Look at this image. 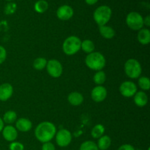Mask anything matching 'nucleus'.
<instances>
[{
	"instance_id": "obj_1",
	"label": "nucleus",
	"mask_w": 150,
	"mask_h": 150,
	"mask_svg": "<svg viewBox=\"0 0 150 150\" xmlns=\"http://www.w3.org/2000/svg\"><path fill=\"white\" fill-rule=\"evenodd\" d=\"M57 127L51 122H42L36 127L35 135L36 139L41 143L49 142L55 137Z\"/></svg>"
},
{
	"instance_id": "obj_2",
	"label": "nucleus",
	"mask_w": 150,
	"mask_h": 150,
	"mask_svg": "<svg viewBox=\"0 0 150 150\" xmlns=\"http://www.w3.org/2000/svg\"><path fill=\"white\" fill-rule=\"evenodd\" d=\"M105 58L101 53L92 52L89 54L85 59V64L91 70L99 71L105 66Z\"/></svg>"
},
{
	"instance_id": "obj_3",
	"label": "nucleus",
	"mask_w": 150,
	"mask_h": 150,
	"mask_svg": "<svg viewBox=\"0 0 150 150\" xmlns=\"http://www.w3.org/2000/svg\"><path fill=\"white\" fill-rule=\"evenodd\" d=\"M112 15L111 7L107 5H101L95 10L93 14L94 20L99 26L106 25Z\"/></svg>"
},
{
	"instance_id": "obj_4",
	"label": "nucleus",
	"mask_w": 150,
	"mask_h": 150,
	"mask_svg": "<svg viewBox=\"0 0 150 150\" xmlns=\"http://www.w3.org/2000/svg\"><path fill=\"white\" fill-rule=\"evenodd\" d=\"M81 40L76 36H70L64 40L62 49L66 55L72 56L79 52L81 49Z\"/></svg>"
},
{
	"instance_id": "obj_5",
	"label": "nucleus",
	"mask_w": 150,
	"mask_h": 150,
	"mask_svg": "<svg viewBox=\"0 0 150 150\" xmlns=\"http://www.w3.org/2000/svg\"><path fill=\"white\" fill-rule=\"evenodd\" d=\"M125 74L133 79H139L142 73V67L140 62L135 59H129L124 66Z\"/></svg>"
},
{
	"instance_id": "obj_6",
	"label": "nucleus",
	"mask_w": 150,
	"mask_h": 150,
	"mask_svg": "<svg viewBox=\"0 0 150 150\" xmlns=\"http://www.w3.org/2000/svg\"><path fill=\"white\" fill-rule=\"evenodd\" d=\"M126 23L130 29L139 31L144 27V18L137 12H130L126 17Z\"/></svg>"
},
{
	"instance_id": "obj_7",
	"label": "nucleus",
	"mask_w": 150,
	"mask_h": 150,
	"mask_svg": "<svg viewBox=\"0 0 150 150\" xmlns=\"http://www.w3.org/2000/svg\"><path fill=\"white\" fill-rule=\"evenodd\" d=\"M57 144L60 147H67L72 142V134L67 129H61L55 135Z\"/></svg>"
},
{
	"instance_id": "obj_8",
	"label": "nucleus",
	"mask_w": 150,
	"mask_h": 150,
	"mask_svg": "<svg viewBox=\"0 0 150 150\" xmlns=\"http://www.w3.org/2000/svg\"><path fill=\"white\" fill-rule=\"evenodd\" d=\"M47 72L51 77L59 78L63 73V67L61 62L57 59H51L47 62Z\"/></svg>"
},
{
	"instance_id": "obj_9",
	"label": "nucleus",
	"mask_w": 150,
	"mask_h": 150,
	"mask_svg": "<svg viewBox=\"0 0 150 150\" xmlns=\"http://www.w3.org/2000/svg\"><path fill=\"white\" fill-rule=\"evenodd\" d=\"M120 92L122 96L125 98H131L138 92L137 86L133 81H126L122 82L120 85Z\"/></svg>"
},
{
	"instance_id": "obj_10",
	"label": "nucleus",
	"mask_w": 150,
	"mask_h": 150,
	"mask_svg": "<svg viewBox=\"0 0 150 150\" xmlns=\"http://www.w3.org/2000/svg\"><path fill=\"white\" fill-rule=\"evenodd\" d=\"M73 14H74L73 9L67 4L60 6L57 10V17L62 21L70 20L73 16Z\"/></svg>"
},
{
	"instance_id": "obj_11",
	"label": "nucleus",
	"mask_w": 150,
	"mask_h": 150,
	"mask_svg": "<svg viewBox=\"0 0 150 150\" xmlns=\"http://www.w3.org/2000/svg\"><path fill=\"white\" fill-rule=\"evenodd\" d=\"M91 97L95 102H103L107 97V89L103 86H96L91 92Z\"/></svg>"
},
{
	"instance_id": "obj_12",
	"label": "nucleus",
	"mask_w": 150,
	"mask_h": 150,
	"mask_svg": "<svg viewBox=\"0 0 150 150\" xmlns=\"http://www.w3.org/2000/svg\"><path fill=\"white\" fill-rule=\"evenodd\" d=\"M2 136L7 142H13L16 140L18 137V131L16 128L13 126L9 125L5 126L3 128L2 131Z\"/></svg>"
},
{
	"instance_id": "obj_13",
	"label": "nucleus",
	"mask_w": 150,
	"mask_h": 150,
	"mask_svg": "<svg viewBox=\"0 0 150 150\" xmlns=\"http://www.w3.org/2000/svg\"><path fill=\"white\" fill-rule=\"evenodd\" d=\"M13 87L10 83H4L0 85V101H7L12 97Z\"/></svg>"
},
{
	"instance_id": "obj_14",
	"label": "nucleus",
	"mask_w": 150,
	"mask_h": 150,
	"mask_svg": "<svg viewBox=\"0 0 150 150\" xmlns=\"http://www.w3.org/2000/svg\"><path fill=\"white\" fill-rule=\"evenodd\" d=\"M16 130H19L21 132L29 131L32 127V123L29 120L26 118H19L16 122Z\"/></svg>"
},
{
	"instance_id": "obj_15",
	"label": "nucleus",
	"mask_w": 150,
	"mask_h": 150,
	"mask_svg": "<svg viewBox=\"0 0 150 150\" xmlns=\"http://www.w3.org/2000/svg\"><path fill=\"white\" fill-rule=\"evenodd\" d=\"M67 100L70 103V105L73 106H79L81 105L83 102V97L80 92H72L69 94L67 97Z\"/></svg>"
},
{
	"instance_id": "obj_16",
	"label": "nucleus",
	"mask_w": 150,
	"mask_h": 150,
	"mask_svg": "<svg viewBox=\"0 0 150 150\" xmlns=\"http://www.w3.org/2000/svg\"><path fill=\"white\" fill-rule=\"evenodd\" d=\"M134 103L137 106L144 107L148 103V96L144 92L139 91L134 95Z\"/></svg>"
},
{
	"instance_id": "obj_17",
	"label": "nucleus",
	"mask_w": 150,
	"mask_h": 150,
	"mask_svg": "<svg viewBox=\"0 0 150 150\" xmlns=\"http://www.w3.org/2000/svg\"><path fill=\"white\" fill-rule=\"evenodd\" d=\"M137 39L142 45H148L150 42V31L148 29H142L139 31Z\"/></svg>"
},
{
	"instance_id": "obj_18",
	"label": "nucleus",
	"mask_w": 150,
	"mask_h": 150,
	"mask_svg": "<svg viewBox=\"0 0 150 150\" xmlns=\"http://www.w3.org/2000/svg\"><path fill=\"white\" fill-rule=\"evenodd\" d=\"M99 32L101 36L105 39H112L115 36V31L114 29L106 25L99 26Z\"/></svg>"
},
{
	"instance_id": "obj_19",
	"label": "nucleus",
	"mask_w": 150,
	"mask_h": 150,
	"mask_svg": "<svg viewBox=\"0 0 150 150\" xmlns=\"http://www.w3.org/2000/svg\"><path fill=\"white\" fill-rule=\"evenodd\" d=\"M111 138L106 135H103L100 138L98 139V142L97 145L99 150H107L111 146Z\"/></svg>"
},
{
	"instance_id": "obj_20",
	"label": "nucleus",
	"mask_w": 150,
	"mask_h": 150,
	"mask_svg": "<svg viewBox=\"0 0 150 150\" xmlns=\"http://www.w3.org/2000/svg\"><path fill=\"white\" fill-rule=\"evenodd\" d=\"M95 44L90 40H85L81 41V49L86 54H91L95 51Z\"/></svg>"
},
{
	"instance_id": "obj_21",
	"label": "nucleus",
	"mask_w": 150,
	"mask_h": 150,
	"mask_svg": "<svg viewBox=\"0 0 150 150\" xmlns=\"http://www.w3.org/2000/svg\"><path fill=\"white\" fill-rule=\"evenodd\" d=\"M104 133H105V127L103 125L98 124L95 126H94L93 128L92 129L91 131V136L93 139H99L101 136H103Z\"/></svg>"
},
{
	"instance_id": "obj_22",
	"label": "nucleus",
	"mask_w": 150,
	"mask_h": 150,
	"mask_svg": "<svg viewBox=\"0 0 150 150\" xmlns=\"http://www.w3.org/2000/svg\"><path fill=\"white\" fill-rule=\"evenodd\" d=\"M16 120H17V114L13 111H7V112L4 113L2 118L4 123L8 125H12L15 123Z\"/></svg>"
},
{
	"instance_id": "obj_23",
	"label": "nucleus",
	"mask_w": 150,
	"mask_h": 150,
	"mask_svg": "<svg viewBox=\"0 0 150 150\" xmlns=\"http://www.w3.org/2000/svg\"><path fill=\"white\" fill-rule=\"evenodd\" d=\"M48 8V3L45 0H38L35 4V10L38 13H44Z\"/></svg>"
},
{
	"instance_id": "obj_24",
	"label": "nucleus",
	"mask_w": 150,
	"mask_h": 150,
	"mask_svg": "<svg viewBox=\"0 0 150 150\" xmlns=\"http://www.w3.org/2000/svg\"><path fill=\"white\" fill-rule=\"evenodd\" d=\"M93 80L98 86H102V84H103L106 80V75H105V72L103 70L97 71V73L94 76Z\"/></svg>"
},
{
	"instance_id": "obj_25",
	"label": "nucleus",
	"mask_w": 150,
	"mask_h": 150,
	"mask_svg": "<svg viewBox=\"0 0 150 150\" xmlns=\"http://www.w3.org/2000/svg\"><path fill=\"white\" fill-rule=\"evenodd\" d=\"M47 60L43 57H38L33 62V67L37 70H42L46 67Z\"/></svg>"
},
{
	"instance_id": "obj_26",
	"label": "nucleus",
	"mask_w": 150,
	"mask_h": 150,
	"mask_svg": "<svg viewBox=\"0 0 150 150\" xmlns=\"http://www.w3.org/2000/svg\"><path fill=\"white\" fill-rule=\"evenodd\" d=\"M79 150H99L98 145L92 141H86L81 144Z\"/></svg>"
},
{
	"instance_id": "obj_27",
	"label": "nucleus",
	"mask_w": 150,
	"mask_h": 150,
	"mask_svg": "<svg viewBox=\"0 0 150 150\" xmlns=\"http://www.w3.org/2000/svg\"><path fill=\"white\" fill-rule=\"evenodd\" d=\"M139 86L144 91L149 90L150 88L149 79L146 76H142L139 78Z\"/></svg>"
},
{
	"instance_id": "obj_28",
	"label": "nucleus",
	"mask_w": 150,
	"mask_h": 150,
	"mask_svg": "<svg viewBox=\"0 0 150 150\" xmlns=\"http://www.w3.org/2000/svg\"><path fill=\"white\" fill-rule=\"evenodd\" d=\"M16 8H17V5L16 3L10 2L5 6L4 7V13L6 15H12L16 11Z\"/></svg>"
},
{
	"instance_id": "obj_29",
	"label": "nucleus",
	"mask_w": 150,
	"mask_h": 150,
	"mask_svg": "<svg viewBox=\"0 0 150 150\" xmlns=\"http://www.w3.org/2000/svg\"><path fill=\"white\" fill-rule=\"evenodd\" d=\"M9 149L10 150H24V146L23 144L18 142H10L9 145Z\"/></svg>"
},
{
	"instance_id": "obj_30",
	"label": "nucleus",
	"mask_w": 150,
	"mask_h": 150,
	"mask_svg": "<svg viewBox=\"0 0 150 150\" xmlns=\"http://www.w3.org/2000/svg\"><path fill=\"white\" fill-rule=\"evenodd\" d=\"M7 58V51L3 46L0 45V64H2Z\"/></svg>"
},
{
	"instance_id": "obj_31",
	"label": "nucleus",
	"mask_w": 150,
	"mask_h": 150,
	"mask_svg": "<svg viewBox=\"0 0 150 150\" xmlns=\"http://www.w3.org/2000/svg\"><path fill=\"white\" fill-rule=\"evenodd\" d=\"M41 150H56V147L53 143L51 142H46V143L42 144V149Z\"/></svg>"
},
{
	"instance_id": "obj_32",
	"label": "nucleus",
	"mask_w": 150,
	"mask_h": 150,
	"mask_svg": "<svg viewBox=\"0 0 150 150\" xmlns=\"http://www.w3.org/2000/svg\"><path fill=\"white\" fill-rule=\"evenodd\" d=\"M117 150H136L134 146L129 144H122L118 148Z\"/></svg>"
},
{
	"instance_id": "obj_33",
	"label": "nucleus",
	"mask_w": 150,
	"mask_h": 150,
	"mask_svg": "<svg viewBox=\"0 0 150 150\" xmlns=\"http://www.w3.org/2000/svg\"><path fill=\"white\" fill-rule=\"evenodd\" d=\"M144 25L146 26L147 27L150 26V16L148 15L145 17V18L144 19Z\"/></svg>"
},
{
	"instance_id": "obj_34",
	"label": "nucleus",
	"mask_w": 150,
	"mask_h": 150,
	"mask_svg": "<svg viewBox=\"0 0 150 150\" xmlns=\"http://www.w3.org/2000/svg\"><path fill=\"white\" fill-rule=\"evenodd\" d=\"M98 1V0H85V2L89 5H94Z\"/></svg>"
},
{
	"instance_id": "obj_35",
	"label": "nucleus",
	"mask_w": 150,
	"mask_h": 150,
	"mask_svg": "<svg viewBox=\"0 0 150 150\" xmlns=\"http://www.w3.org/2000/svg\"><path fill=\"white\" fill-rule=\"evenodd\" d=\"M4 122H3L2 120V118H1L0 117V133H1V131H2L3 128H4Z\"/></svg>"
},
{
	"instance_id": "obj_36",
	"label": "nucleus",
	"mask_w": 150,
	"mask_h": 150,
	"mask_svg": "<svg viewBox=\"0 0 150 150\" xmlns=\"http://www.w3.org/2000/svg\"><path fill=\"white\" fill-rule=\"evenodd\" d=\"M6 1H13V0H6Z\"/></svg>"
}]
</instances>
